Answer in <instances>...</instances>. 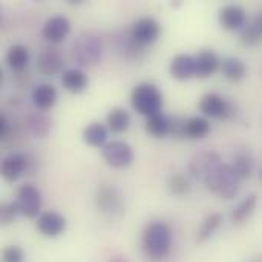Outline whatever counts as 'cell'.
<instances>
[{"label":"cell","mask_w":262,"mask_h":262,"mask_svg":"<svg viewBox=\"0 0 262 262\" xmlns=\"http://www.w3.org/2000/svg\"><path fill=\"white\" fill-rule=\"evenodd\" d=\"M173 244L172 227L164 221H150L141 233V249L152 261H161L169 256Z\"/></svg>","instance_id":"cell-1"},{"label":"cell","mask_w":262,"mask_h":262,"mask_svg":"<svg viewBox=\"0 0 262 262\" xmlns=\"http://www.w3.org/2000/svg\"><path fill=\"white\" fill-rule=\"evenodd\" d=\"M95 209L109 221H120L126 213V206L120 190L112 184H100L94 193Z\"/></svg>","instance_id":"cell-2"},{"label":"cell","mask_w":262,"mask_h":262,"mask_svg":"<svg viewBox=\"0 0 262 262\" xmlns=\"http://www.w3.org/2000/svg\"><path fill=\"white\" fill-rule=\"evenodd\" d=\"M206 187L223 200H232L239 192L241 178L236 175L230 164L223 163L218 166L204 181Z\"/></svg>","instance_id":"cell-3"},{"label":"cell","mask_w":262,"mask_h":262,"mask_svg":"<svg viewBox=\"0 0 262 262\" xmlns=\"http://www.w3.org/2000/svg\"><path fill=\"white\" fill-rule=\"evenodd\" d=\"M103 55V40L95 32H81L72 45V58L83 68L100 63Z\"/></svg>","instance_id":"cell-4"},{"label":"cell","mask_w":262,"mask_h":262,"mask_svg":"<svg viewBox=\"0 0 262 262\" xmlns=\"http://www.w3.org/2000/svg\"><path fill=\"white\" fill-rule=\"evenodd\" d=\"M132 107L144 117H152L161 112L163 107V94L152 83H140L132 89L130 94Z\"/></svg>","instance_id":"cell-5"},{"label":"cell","mask_w":262,"mask_h":262,"mask_svg":"<svg viewBox=\"0 0 262 262\" xmlns=\"http://www.w3.org/2000/svg\"><path fill=\"white\" fill-rule=\"evenodd\" d=\"M101 157L111 167L115 169H126L135 160V154L132 147L121 140H114L106 143L101 147Z\"/></svg>","instance_id":"cell-6"},{"label":"cell","mask_w":262,"mask_h":262,"mask_svg":"<svg viewBox=\"0 0 262 262\" xmlns=\"http://www.w3.org/2000/svg\"><path fill=\"white\" fill-rule=\"evenodd\" d=\"M198 107L206 117H210V118L229 120L235 115L233 104L216 92H209V94L203 95Z\"/></svg>","instance_id":"cell-7"},{"label":"cell","mask_w":262,"mask_h":262,"mask_svg":"<svg viewBox=\"0 0 262 262\" xmlns=\"http://www.w3.org/2000/svg\"><path fill=\"white\" fill-rule=\"evenodd\" d=\"M161 34V25L154 17H141L134 21L129 31V37L138 46H147L158 40Z\"/></svg>","instance_id":"cell-8"},{"label":"cell","mask_w":262,"mask_h":262,"mask_svg":"<svg viewBox=\"0 0 262 262\" xmlns=\"http://www.w3.org/2000/svg\"><path fill=\"white\" fill-rule=\"evenodd\" d=\"M17 206L23 216L38 218L41 213V193L32 184H25L17 192Z\"/></svg>","instance_id":"cell-9"},{"label":"cell","mask_w":262,"mask_h":262,"mask_svg":"<svg viewBox=\"0 0 262 262\" xmlns=\"http://www.w3.org/2000/svg\"><path fill=\"white\" fill-rule=\"evenodd\" d=\"M221 164H223V161L216 152L204 150V152L195 154L192 157V160L189 161V172L193 178L204 183L207 180V177Z\"/></svg>","instance_id":"cell-10"},{"label":"cell","mask_w":262,"mask_h":262,"mask_svg":"<svg viewBox=\"0 0 262 262\" xmlns=\"http://www.w3.org/2000/svg\"><path fill=\"white\" fill-rule=\"evenodd\" d=\"M37 230L45 236V238H58L64 233L66 230V218L55 212V210H48V212H41L40 216L37 218L35 223Z\"/></svg>","instance_id":"cell-11"},{"label":"cell","mask_w":262,"mask_h":262,"mask_svg":"<svg viewBox=\"0 0 262 262\" xmlns=\"http://www.w3.org/2000/svg\"><path fill=\"white\" fill-rule=\"evenodd\" d=\"M64 58L63 54L55 48H43L37 57V69L43 75H57L63 74Z\"/></svg>","instance_id":"cell-12"},{"label":"cell","mask_w":262,"mask_h":262,"mask_svg":"<svg viewBox=\"0 0 262 262\" xmlns=\"http://www.w3.org/2000/svg\"><path fill=\"white\" fill-rule=\"evenodd\" d=\"M69 32H71V21L64 15L49 17L41 28L43 37L51 43H58L64 40Z\"/></svg>","instance_id":"cell-13"},{"label":"cell","mask_w":262,"mask_h":262,"mask_svg":"<svg viewBox=\"0 0 262 262\" xmlns=\"http://www.w3.org/2000/svg\"><path fill=\"white\" fill-rule=\"evenodd\" d=\"M169 72L175 80L186 81L192 77H196V61L195 57L189 54H178L170 60Z\"/></svg>","instance_id":"cell-14"},{"label":"cell","mask_w":262,"mask_h":262,"mask_svg":"<svg viewBox=\"0 0 262 262\" xmlns=\"http://www.w3.org/2000/svg\"><path fill=\"white\" fill-rule=\"evenodd\" d=\"M28 169V158L23 154L12 152L2 160V177L6 181H17Z\"/></svg>","instance_id":"cell-15"},{"label":"cell","mask_w":262,"mask_h":262,"mask_svg":"<svg viewBox=\"0 0 262 262\" xmlns=\"http://www.w3.org/2000/svg\"><path fill=\"white\" fill-rule=\"evenodd\" d=\"M220 23L227 31H243L247 25V14L238 5H226L220 11Z\"/></svg>","instance_id":"cell-16"},{"label":"cell","mask_w":262,"mask_h":262,"mask_svg":"<svg viewBox=\"0 0 262 262\" xmlns=\"http://www.w3.org/2000/svg\"><path fill=\"white\" fill-rule=\"evenodd\" d=\"M195 61H196V77L200 78L212 77L221 68V60L216 55V52L212 49H203L195 57Z\"/></svg>","instance_id":"cell-17"},{"label":"cell","mask_w":262,"mask_h":262,"mask_svg":"<svg viewBox=\"0 0 262 262\" xmlns=\"http://www.w3.org/2000/svg\"><path fill=\"white\" fill-rule=\"evenodd\" d=\"M61 84L71 94H81L83 91H86L89 84V78L83 69L69 68L64 69V72L61 74Z\"/></svg>","instance_id":"cell-18"},{"label":"cell","mask_w":262,"mask_h":262,"mask_svg":"<svg viewBox=\"0 0 262 262\" xmlns=\"http://www.w3.org/2000/svg\"><path fill=\"white\" fill-rule=\"evenodd\" d=\"M31 98L38 111L51 109L57 101V89L48 83L37 84L31 92Z\"/></svg>","instance_id":"cell-19"},{"label":"cell","mask_w":262,"mask_h":262,"mask_svg":"<svg viewBox=\"0 0 262 262\" xmlns=\"http://www.w3.org/2000/svg\"><path fill=\"white\" fill-rule=\"evenodd\" d=\"M221 72L223 75L233 83H238L246 78L247 75V66L246 63L238 57H227L221 61Z\"/></svg>","instance_id":"cell-20"},{"label":"cell","mask_w":262,"mask_h":262,"mask_svg":"<svg viewBox=\"0 0 262 262\" xmlns=\"http://www.w3.org/2000/svg\"><path fill=\"white\" fill-rule=\"evenodd\" d=\"M83 141L92 147H103L107 143V127L98 121L89 123L83 129Z\"/></svg>","instance_id":"cell-21"},{"label":"cell","mask_w":262,"mask_h":262,"mask_svg":"<svg viewBox=\"0 0 262 262\" xmlns=\"http://www.w3.org/2000/svg\"><path fill=\"white\" fill-rule=\"evenodd\" d=\"M6 63L12 71H23L29 63V49L21 43L9 46L6 51Z\"/></svg>","instance_id":"cell-22"},{"label":"cell","mask_w":262,"mask_h":262,"mask_svg":"<svg viewBox=\"0 0 262 262\" xmlns=\"http://www.w3.org/2000/svg\"><path fill=\"white\" fill-rule=\"evenodd\" d=\"M26 126L29 129V132L37 137V138H43L49 134L51 127H52V121L48 115H45L43 112L37 111V112H31L26 117Z\"/></svg>","instance_id":"cell-23"},{"label":"cell","mask_w":262,"mask_h":262,"mask_svg":"<svg viewBox=\"0 0 262 262\" xmlns=\"http://www.w3.org/2000/svg\"><path fill=\"white\" fill-rule=\"evenodd\" d=\"M146 130L155 138H163L169 134H172V120L164 115L163 112L155 114L147 118L146 121Z\"/></svg>","instance_id":"cell-24"},{"label":"cell","mask_w":262,"mask_h":262,"mask_svg":"<svg viewBox=\"0 0 262 262\" xmlns=\"http://www.w3.org/2000/svg\"><path fill=\"white\" fill-rule=\"evenodd\" d=\"M210 121L204 117H190L184 123V137L192 140H201L210 134Z\"/></svg>","instance_id":"cell-25"},{"label":"cell","mask_w":262,"mask_h":262,"mask_svg":"<svg viewBox=\"0 0 262 262\" xmlns=\"http://www.w3.org/2000/svg\"><path fill=\"white\" fill-rule=\"evenodd\" d=\"M258 207V195L256 193H249L232 212V221L233 224H243L246 223L252 215L253 212L256 210Z\"/></svg>","instance_id":"cell-26"},{"label":"cell","mask_w":262,"mask_h":262,"mask_svg":"<svg viewBox=\"0 0 262 262\" xmlns=\"http://www.w3.org/2000/svg\"><path fill=\"white\" fill-rule=\"evenodd\" d=\"M221 224H223V215L221 213L215 212V213L207 215L203 220V223H201V226H200V229L196 232V243L198 244L207 243L216 233V230L220 229Z\"/></svg>","instance_id":"cell-27"},{"label":"cell","mask_w":262,"mask_h":262,"mask_svg":"<svg viewBox=\"0 0 262 262\" xmlns=\"http://www.w3.org/2000/svg\"><path fill=\"white\" fill-rule=\"evenodd\" d=\"M106 123L107 127L115 132V134H123L129 129L130 126V115L126 109L123 107H114L109 111L107 117H106Z\"/></svg>","instance_id":"cell-28"},{"label":"cell","mask_w":262,"mask_h":262,"mask_svg":"<svg viewBox=\"0 0 262 262\" xmlns=\"http://www.w3.org/2000/svg\"><path fill=\"white\" fill-rule=\"evenodd\" d=\"M230 166L233 167L236 175L241 180H244V178H249L253 172V158L249 150H239L233 157V161Z\"/></svg>","instance_id":"cell-29"},{"label":"cell","mask_w":262,"mask_h":262,"mask_svg":"<svg viewBox=\"0 0 262 262\" xmlns=\"http://www.w3.org/2000/svg\"><path fill=\"white\" fill-rule=\"evenodd\" d=\"M167 189H169V192L172 195L183 196V195H187L190 192V183H189V180L184 175L173 173L167 180Z\"/></svg>","instance_id":"cell-30"},{"label":"cell","mask_w":262,"mask_h":262,"mask_svg":"<svg viewBox=\"0 0 262 262\" xmlns=\"http://www.w3.org/2000/svg\"><path fill=\"white\" fill-rule=\"evenodd\" d=\"M262 34L259 28L256 26V23L252 25H246L244 29L241 31V43L246 46H256L258 43H261Z\"/></svg>","instance_id":"cell-31"},{"label":"cell","mask_w":262,"mask_h":262,"mask_svg":"<svg viewBox=\"0 0 262 262\" xmlns=\"http://www.w3.org/2000/svg\"><path fill=\"white\" fill-rule=\"evenodd\" d=\"M20 213L17 201H6L2 204L0 207V221L3 226H8L11 223H14V220L17 218V215Z\"/></svg>","instance_id":"cell-32"},{"label":"cell","mask_w":262,"mask_h":262,"mask_svg":"<svg viewBox=\"0 0 262 262\" xmlns=\"http://www.w3.org/2000/svg\"><path fill=\"white\" fill-rule=\"evenodd\" d=\"M2 262H25V252L18 246H8L2 252Z\"/></svg>","instance_id":"cell-33"},{"label":"cell","mask_w":262,"mask_h":262,"mask_svg":"<svg viewBox=\"0 0 262 262\" xmlns=\"http://www.w3.org/2000/svg\"><path fill=\"white\" fill-rule=\"evenodd\" d=\"M9 134V121L5 115H0V138L5 140Z\"/></svg>","instance_id":"cell-34"},{"label":"cell","mask_w":262,"mask_h":262,"mask_svg":"<svg viewBox=\"0 0 262 262\" xmlns=\"http://www.w3.org/2000/svg\"><path fill=\"white\" fill-rule=\"evenodd\" d=\"M107 262H129L124 256H121V255H115V256H111Z\"/></svg>","instance_id":"cell-35"},{"label":"cell","mask_w":262,"mask_h":262,"mask_svg":"<svg viewBox=\"0 0 262 262\" xmlns=\"http://www.w3.org/2000/svg\"><path fill=\"white\" fill-rule=\"evenodd\" d=\"M255 23H256V26L259 28V31H261V34H262V12L258 14V17H256V21H255Z\"/></svg>","instance_id":"cell-36"},{"label":"cell","mask_w":262,"mask_h":262,"mask_svg":"<svg viewBox=\"0 0 262 262\" xmlns=\"http://www.w3.org/2000/svg\"><path fill=\"white\" fill-rule=\"evenodd\" d=\"M249 262H262V253L256 255V256H253V258H252Z\"/></svg>","instance_id":"cell-37"},{"label":"cell","mask_w":262,"mask_h":262,"mask_svg":"<svg viewBox=\"0 0 262 262\" xmlns=\"http://www.w3.org/2000/svg\"><path fill=\"white\" fill-rule=\"evenodd\" d=\"M261 180H262V170H261Z\"/></svg>","instance_id":"cell-38"}]
</instances>
